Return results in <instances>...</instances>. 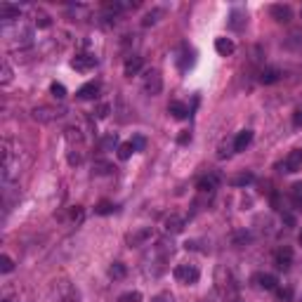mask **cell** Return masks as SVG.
I'll use <instances>...</instances> for the list:
<instances>
[{"instance_id": "6da1fadb", "label": "cell", "mask_w": 302, "mask_h": 302, "mask_svg": "<svg viewBox=\"0 0 302 302\" xmlns=\"http://www.w3.org/2000/svg\"><path fill=\"white\" fill-rule=\"evenodd\" d=\"M14 142H3V182H12L19 175V156H14Z\"/></svg>"}, {"instance_id": "7a4b0ae2", "label": "cell", "mask_w": 302, "mask_h": 302, "mask_svg": "<svg viewBox=\"0 0 302 302\" xmlns=\"http://www.w3.org/2000/svg\"><path fill=\"white\" fill-rule=\"evenodd\" d=\"M142 88H144V92H147L149 97H156L161 95L163 90V78H161V71H147V76H144V83H142Z\"/></svg>"}, {"instance_id": "3957f363", "label": "cell", "mask_w": 302, "mask_h": 302, "mask_svg": "<svg viewBox=\"0 0 302 302\" xmlns=\"http://www.w3.org/2000/svg\"><path fill=\"white\" fill-rule=\"evenodd\" d=\"M201 271L194 267V264H177L175 267V279L180 283H184V286H194V283L199 281Z\"/></svg>"}, {"instance_id": "277c9868", "label": "cell", "mask_w": 302, "mask_h": 302, "mask_svg": "<svg viewBox=\"0 0 302 302\" xmlns=\"http://www.w3.org/2000/svg\"><path fill=\"white\" fill-rule=\"evenodd\" d=\"M66 114V109H57V106H36L33 109V121L38 123H52L62 118Z\"/></svg>"}, {"instance_id": "5b68a950", "label": "cell", "mask_w": 302, "mask_h": 302, "mask_svg": "<svg viewBox=\"0 0 302 302\" xmlns=\"http://www.w3.org/2000/svg\"><path fill=\"white\" fill-rule=\"evenodd\" d=\"M71 66L76 71H80V73H88V71H92L97 66V57L90 54V52H83V54H76L71 59Z\"/></svg>"}, {"instance_id": "8992f818", "label": "cell", "mask_w": 302, "mask_h": 302, "mask_svg": "<svg viewBox=\"0 0 302 302\" xmlns=\"http://www.w3.org/2000/svg\"><path fill=\"white\" fill-rule=\"evenodd\" d=\"M151 238H154V229L151 227H140L137 232L128 234V245L130 248H137V245H144Z\"/></svg>"}, {"instance_id": "52a82bcc", "label": "cell", "mask_w": 302, "mask_h": 302, "mask_svg": "<svg viewBox=\"0 0 302 302\" xmlns=\"http://www.w3.org/2000/svg\"><path fill=\"white\" fill-rule=\"evenodd\" d=\"M269 14H271V19L279 21V24H288V21L293 19V10H290V5H283V3L271 5L269 7Z\"/></svg>"}, {"instance_id": "ba28073f", "label": "cell", "mask_w": 302, "mask_h": 302, "mask_svg": "<svg viewBox=\"0 0 302 302\" xmlns=\"http://www.w3.org/2000/svg\"><path fill=\"white\" fill-rule=\"evenodd\" d=\"M302 168V149H295V151H290L281 163V170L283 173H297Z\"/></svg>"}, {"instance_id": "9c48e42d", "label": "cell", "mask_w": 302, "mask_h": 302, "mask_svg": "<svg viewBox=\"0 0 302 302\" xmlns=\"http://www.w3.org/2000/svg\"><path fill=\"white\" fill-rule=\"evenodd\" d=\"M142 66H144V62H142V57H137V54H130L128 59H125V64H123V73L128 78L137 76L142 71Z\"/></svg>"}, {"instance_id": "30bf717a", "label": "cell", "mask_w": 302, "mask_h": 302, "mask_svg": "<svg viewBox=\"0 0 302 302\" xmlns=\"http://www.w3.org/2000/svg\"><path fill=\"white\" fill-rule=\"evenodd\" d=\"M19 14H21V10L17 5H12V3H0V19L5 21V24L19 19Z\"/></svg>"}, {"instance_id": "8fae6325", "label": "cell", "mask_w": 302, "mask_h": 302, "mask_svg": "<svg viewBox=\"0 0 302 302\" xmlns=\"http://www.w3.org/2000/svg\"><path fill=\"white\" fill-rule=\"evenodd\" d=\"M217 184H219V175L210 173V175H203V177L196 182V189H199V191H215Z\"/></svg>"}, {"instance_id": "7c38bea8", "label": "cell", "mask_w": 302, "mask_h": 302, "mask_svg": "<svg viewBox=\"0 0 302 302\" xmlns=\"http://www.w3.org/2000/svg\"><path fill=\"white\" fill-rule=\"evenodd\" d=\"M99 90H102V85L97 83V80H90V83H85L83 88H78V99H97V95H99Z\"/></svg>"}, {"instance_id": "4fadbf2b", "label": "cell", "mask_w": 302, "mask_h": 302, "mask_svg": "<svg viewBox=\"0 0 302 302\" xmlns=\"http://www.w3.org/2000/svg\"><path fill=\"white\" fill-rule=\"evenodd\" d=\"M274 264L283 271L290 269V264H293V251H290V248H281V251H277V255H274Z\"/></svg>"}, {"instance_id": "5bb4252c", "label": "cell", "mask_w": 302, "mask_h": 302, "mask_svg": "<svg viewBox=\"0 0 302 302\" xmlns=\"http://www.w3.org/2000/svg\"><path fill=\"white\" fill-rule=\"evenodd\" d=\"M253 281H255L257 288H262V290H274L277 288V283H279L274 274H255Z\"/></svg>"}, {"instance_id": "9a60e30c", "label": "cell", "mask_w": 302, "mask_h": 302, "mask_svg": "<svg viewBox=\"0 0 302 302\" xmlns=\"http://www.w3.org/2000/svg\"><path fill=\"white\" fill-rule=\"evenodd\" d=\"M227 24H229L232 31H241V29L245 26V12L243 10H238V7H234L232 12H229V21H227Z\"/></svg>"}, {"instance_id": "2e32d148", "label": "cell", "mask_w": 302, "mask_h": 302, "mask_svg": "<svg viewBox=\"0 0 302 302\" xmlns=\"http://www.w3.org/2000/svg\"><path fill=\"white\" fill-rule=\"evenodd\" d=\"M281 71L274 69V66H269V69H262L260 71V83L262 85H271V83H277V80H281Z\"/></svg>"}, {"instance_id": "e0dca14e", "label": "cell", "mask_w": 302, "mask_h": 302, "mask_svg": "<svg viewBox=\"0 0 302 302\" xmlns=\"http://www.w3.org/2000/svg\"><path fill=\"white\" fill-rule=\"evenodd\" d=\"M215 50H217L219 57H229V54H234L236 45H234V40H229V38H217L215 40Z\"/></svg>"}, {"instance_id": "ac0fdd59", "label": "cell", "mask_w": 302, "mask_h": 302, "mask_svg": "<svg viewBox=\"0 0 302 302\" xmlns=\"http://www.w3.org/2000/svg\"><path fill=\"white\" fill-rule=\"evenodd\" d=\"M194 57H196V52L191 50V47H182L180 52V59H177V66H180V71H186L189 66H194Z\"/></svg>"}, {"instance_id": "d6986e66", "label": "cell", "mask_w": 302, "mask_h": 302, "mask_svg": "<svg viewBox=\"0 0 302 302\" xmlns=\"http://www.w3.org/2000/svg\"><path fill=\"white\" fill-rule=\"evenodd\" d=\"M182 229H184V217H180V215H170V217H166V232L168 234H180Z\"/></svg>"}, {"instance_id": "ffe728a7", "label": "cell", "mask_w": 302, "mask_h": 302, "mask_svg": "<svg viewBox=\"0 0 302 302\" xmlns=\"http://www.w3.org/2000/svg\"><path fill=\"white\" fill-rule=\"evenodd\" d=\"M253 142V132L251 130H241L234 140V151H245V147Z\"/></svg>"}, {"instance_id": "44dd1931", "label": "cell", "mask_w": 302, "mask_h": 302, "mask_svg": "<svg viewBox=\"0 0 302 302\" xmlns=\"http://www.w3.org/2000/svg\"><path fill=\"white\" fill-rule=\"evenodd\" d=\"M168 114L173 118H177V121H182V118L189 116V109H186V104H182V102H170L168 104Z\"/></svg>"}, {"instance_id": "7402d4cb", "label": "cell", "mask_w": 302, "mask_h": 302, "mask_svg": "<svg viewBox=\"0 0 302 302\" xmlns=\"http://www.w3.org/2000/svg\"><path fill=\"white\" fill-rule=\"evenodd\" d=\"M283 45L288 47V50H293V52H297V54H302V31H293L286 38V43Z\"/></svg>"}, {"instance_id": "603a6c76", "label": "cell", "mask_w": 302, "mask_h": 302, "mask_svg": "<svg viewBox=\"0 0 302 302\" xmlns=\"http://www.w3.org/2000/svg\"><path fill=\"white\" fill-rule=\"evenodd\" d=\"M163 14H166V10H163V7H154L151 12L144 14V19H142V26H154L156 21L163 17Z\"/></svg>"}, {"instance_id": "cb8c5ba5", "label": "cell", "mask_w": 302, "mask_h": 302, "mask_svg": "<svg viewBox=\"0 0 302 302\" xmlns=\"http://www.w3.org/2000/svg\"><path fill=\"white\" fill-rule=\"evenodd\" d=\"M125 274H128V269H125V264H123V262H114L109 267V277L114 279V281H121V279H125Z\"/></svg>"}, {"instance_id": "d4e9b609", "label": "cell", "mask_w": 302, "mask_h": 302, "mask_svg": "<svg viewBox=\"0 0 302 302\" xmlns=\"http://www.w3.org/2000/svg\"><path fill=\"white\" fill-rule=\"evenodd\" d=\"M251 241H253V234L245 232V229H243V232H236V234L232 236V243L236 245V248H243V245L251 243Z\"/></svg>"}, {"instance_id": "484cf974", "label": "cell", "mask_w": 302, "mask_h": 302, "mask_svg": "<svg viewBox=\"0 0 302 302\" xmlns=\"http://www.w3.org/2000/svg\"><path fill=\"white\" fill-rule=\"evenodd\" d=\"M253 182H255V175L253 173H241V175H236V177H232L234 186H248V184H253Z\"/></svg>"}, {"instance_id": "4316f807", "label": "cell", "mask_w": 302, "mask_h": 302, "mask_svg": "<svg viewBox=\"0 0 302 302\" xmlns=\"http://www.w3.org/2000/svg\"><path fill=\"white\" fill-rule=\"evenodd\" d=\"M111 170H114V166L106 163V161H95V163H92V173H95V175H109Z\"/></svg>"}, {"instance_id": "83f0119b", "label": "cell", "mask_w": 302, "mask_h": 302, "mask_svg": "<svg viewBox=\"0 0 302 302\" xmlns=\"http://www.w3.org/2000/svg\"><path fill=\"white\" fill-rule=\"evenodd\" d=\"M132 154H135V147H132V142H125V144H121V147H118V158H121V161H128Z\"/></svg>"}, {"instance_id": "f1b7e54d", "label": "cell", "mask_w": 302, "mask_h": 302, "mask_svg": "<svg viewBox=\"0 0 302 302\" xmlns=\"http://www.w3.org/2000/svg\"><path fill=\"white\" fill-rule=\"evenodd\" d=\"M290 199L295 201V206H302V182H295L290 186Z\"/></svg>"}, {"instance_id": "f546056e", "label": "cell", "mask_w": 302, "mask_h": 302, "mask_svg": "<svg viewBox=\"0 0 302 302\" xmlns=\"http://www.w3.org/2000/svg\"><path fill=\"white\" fill-rule=\"evenodd\" d=\"M10 80H12V66L7 64V59H5V62H3V71H0V83L7 85Z\"/></svg>"}, {"instance_id": "4dcf8cb0", "label": "cell", "mask_w": 302, "mask_h": 302, "mask_svg": "<svg viewBox=\"0 0 302 302\" xmlns=\"http://www.w3.org/2000/svg\"><path fill=\"white\" fill-rule=\"evenodd\" d=\"M12 269H14L12 257H10V255H0V271H3V274H10Z\"/></svg>"}, {"instance_id": "1f68e13d", "label": "cell", "mask_w": 302, "mask_h": 302, "mask_svg": "<svg viewBox=\"0 0 302 302\" xmlns=\"http://www.w3.org/2000/svg\"><path fill=\"white\" fill-rule=\"evenodd\" d=\"M118 302H142V293L140 290H130V293H123L118 297Z\"/></svg>"}, {"instance_id": "d6a6232c", "label": "cell", "mask_w": 302, "mask_h": 302, "mask_svg": "<svg viewBox=\"0 0 302 302\" xmlns=\"http://www.w3.org/2000/svg\"><path fill=\"white\" fill-rule=\"evenodd\" d=\"M50 92H52V97H54V99H64V97H66V88L62 83H52L50 85Z\"/></svg>"}, {"instance_id": "836d02e7", "label": "cell", "mask_w": 302, "mask_h": 302, "mask_svg": "<svg viewBox=\"0 0 302 302\" xmlns=\"http://www.w3.org/2000/svg\"><path fill=\"white\" fill-rule=\"evenodd\" d=\"M118 147V137L116 132H109V135L102 140V149H116Z\"/></svg>"}, {"instance_id": "e575fe53", "label": "cell", "mask_w": 302, "mask_h": 302, "mask_svg": "<svg viewBox=\"0 0 302 302\" xmlns=\"http://www.w3.org/2000/svg\"><path fill=\"white\" fill-rule=\"evenodd\" d=\"M114 210H116V206H114V203H106V201H102V203L95 208L97 215H111Z\"/></svg>"}, {"instance_id": "d590c367", "label": "cell", "mask_w": 302, "mask_h": 302, "mask_svg": "<svg viewBox=\"0 0 302 302\" xmlns=\"http://www.w3.org/2000/svg\"><path fill=\"white\" fill-rule=\"evenodd\" d=\"M130 142H132V147H135V151H144V147H147V140H144L142 135H135Z\"/></svg>"}, {"instance_id": "8d00e7d4", "label": "cell", "mask_w": 302, "mask_h": 302, "mask_svg": "<svg viewBox=\"0 0 302 302\" xmlns=\"http://www.w3.org/2000/svg\"><path fill=\"white\" fill-rule=\"evenodd\" d=\"M109 114H111V106H109V104H99V106L95 109V116H97V118H106Z\"/></svg>"}, {"instance_id": "74e56055", "label": "cell", "mask_w": 302, "mask_h": 302, "mask_svg": "<svg viewBox=\"0 0 302 302\" xmlns=\"http://www.w3.org/2000/svg\"><path fill=\"white\" fill-rule=\"evenodd\" d=\"M36 24H38L40 29H47V26H50L52 21H50V17H47V14L40 12V14H36Z\"/></svg>"}, {"instance_id": "f35d334b", "label": "cell", "mask_w": 302, "mask_h": 302, "mask_svg": "<svg viewBox=\"0 0 302 302\" xmlns=\"http://www.w3.org/2000/svg\"><path fill=\"white\" fill-rule=\"evenodd\" d=\"M279 300H281V302H290V300H293V288L279 290Z\"/></svg>"}, {"instance_id": "ab89813d", "label": "cell", "mask_w": 302, "mask_h": 302, "mask_svg": "<svg viewBox=\"0 0 302 302\" xmlns=\"http://www.w3.org/2000/svg\"><path fill=\"white\" fill-rule=\"evenodd\" d=\"M232 149H234V144L229 147V144H219V151H217V158H227V156L232 154Z\"/></svg>"}, {"instance_id": "60d3db41", "label": "cell", "mask_w": 302, "mask_h": 302, "mask_svg": "<svg viewBox=\"0 0 302 302\" xmlns=\"http://www.w3.org/2000/svg\"><path fill=\"white\" fill-rule=\"evenodd\" d=\"M151 302H175V297L170 293H158L156 297H151Z\"/></svg>"}, {"instance_id": "b9f144b4", "label": "cell", "mask_w": 302, "mask_h": 302, "mask_svg": "<svg viewBox=\"0 0 302 302\" xmlns=\"http://www.w3.org/2000/svg\"><path fill=\"white\" fill-rule=\"evenodd\" d=\"M293 125H295V128H302V106L293 111Z\"/></svg>"}, {"instance_id": "7bdbcfd3", "label": "cell", "mask_w": 302, "mask_h": 302, "mask_svg": "<svg viewBox=\"0 0 302 302\" xmlns=\"http://www.w3.org/2000/svg\"><path fill=\"white\" fill-rule=\"evenodd\" d=\"M80 163V154L78 151H71L69 154V166H78Z\"/></svg>"}, {"instance_id": "ee69618b", "label": "cell", "mask_w": 302, "mask_h": 302, "mask_svg": "<svg viewBox=\"0 0 302 302\" xmlns=\"http://www.w3.org/2000/svg\"><path fill=\"white\" fill-rule=\"evenodd\" d=\"M186 142H191V135H189V132H182V135H180V144H186Z\"/></svg>"}, {"instance_id": "f6af8a7d", "label": "cell", "mask_w": 302, "mask_h": 302, "mask_svg": "<svg viewBox=\"0 0 302 302\" xmlns=\"http://www.w3.org/2000/svg\"><path fill=\"white\" fill-rule=\"evenodd\" d=\"M300 243H302V234H300Z\"/></svg>"}, {"instance_id": "bcb514c9", "label": "cell", "mask_w": 302, "mask_h": 302, "mask_svg": "<svg viewBox=\"0 0 302 302\" xmlns=\"http://www.w3.org/2000/svg\"><path fill=\"white\" fill-rule=\"evenodd\" d=\"M300 17H302V10H300Z\"/></svg>"}]
</instances>
